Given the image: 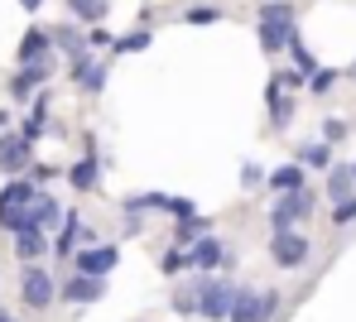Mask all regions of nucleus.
Wrapping results in <instances>:
<instances>
[{"instance_id":"f257e3e1","label":"nucleus","mask_w":356,"mask_h":322,"mask_svg":"<svg viewBox=\"0 0 356 322\" xmlns=\"http://www.w3.org/2000/svg\"><path fill=\"white\" fill-rule=\"evenodd\" d=\"M236 289L241 284H232L227 274H202V279H197V318H207V322L232 318Z\"/></svg>"},{"instance_id":"f03ea898","label":"nucleus","mask_w":356,"mask_h":322,"mask_svg":"<svg viewBox=\"0 0 356 322\" xmlns=\"http://www.w3.org/2000/svg\"><path fill=\"white\" fill-rule=\"evenodd\" d=\"M19 294H24V303H29L34 313H44V308L58 298V284H54V274H49L44 264H24V274H19Z\"/></svg>"},{"instance_id":"7ed1b4c3","label":"nucleus","mask_w":356,"mask_h":322,"mask_svg":"<svg viewBox=\"0 0 356 322\" xmlns=\"http://www.w3.org/2000/svg\"><path fill=\"white\" fill-rule=\"evenodd\" d=\"M280 308V294H255V289H236V303H232V318L227 322H270Z\"/></svg>"},{"instance_id":"20e7f679","label":"nucleus","mask_w":356,"mask_h":322,"mask_svg":"<svg viewBox=\"0 0 356 322\" xmlns=\"http://www.w3.org/2000/svg\"><path fill=\"white\" fill-rule=\"evenodd\" d=\"M303 217H313V193H308V188H294V193L275 197V207H270V226H275V231L294 226Z\"/></svg>"},{"instance_id":"39448f33","label":"nucleus","mask_w":356,"mask_h":322,"mask_svg":"<svg viewBox=\"0 0 356 322\" xmlns=\"http://www.w3.org/2000/svg\"><path fill=\"white\" fill-rule=\"evenodd\" d=\"M308 251H313V246H308V236H298L294 226H284V231H275V236H270V255H275V264H280V269L303 264V260H308Z\"/></svg>"},{"instance_id":"423d86ee","label":"nucleus","mask_w":356,"mask_h":322,"mask_svg":"<svg viewBox=\"0 0 356 322\" xmlns=\"http://www.w3.org/2000/svg\"><path fill=\"white\" fill-rule=\"evenodd\" d=\"M49 72H54V67H49V58H39V63H19V72L10 77V96H15V101L34 96V92L49 82Z\"/></svg>"},{"instance_id":"0eeeda50","label":"nucleus","mask_w":356,"mask_h":322,"mask_svg":"<svg viewBox=\"0 0 356 322\" xmlns=\"http://www.w3.org/2000/svg\"><path fill=\"white\" fill-rule=\"evenodd\" d=\"M72 82H77L87 96H97V92L106 87V63H97L87 49H82V53H72Z\"/></svg>"},{"instance_id":"6e6552de","label":"nucleus","mask_w":356,"mask_h":322,"mask_svg":"<svg viewBox=\"0 0 356 322\" xmlns=\"http://www.w3.org/2000/svg\"><path fill=\"white\" fill-rule=\"evenodd\" d=\"M72 264H77L82 274H111L120 264V251L116 246H82V251L72 255Z\"/></svg>"},{"instance_id":"1a4fd4ad","label":"nucleus","mask_w":356,"mask_h":322,"mask_svg":"<svg viewBox=\"0 0 356 322\" xmlns=\"http://www.w3.org/2000/svg\"><path fill=\"white\" fill-rule=\"evenodd\" d=\"M102 294H106V274H82V269H77V274L63 284V298H67V303H97Z\"/></svg>"},{"instance_id":"9d476101","label":"nucleus","mask_w":356,"mask_h":322,"mask_svg":"<svg viewBox=\"0 0 356 322\" xmlns=\"http://www.w3.org/2000/svg\"><path fill=\"white\" fill-rule=\"evenodd\" d=\"M29 149H34V139H24V135H0V169L5 173H24L29 169Z\"/></svg>"},{"instance_id":"9b49d317","label":"nucleus","mask_w":356,"mask_h":322,"mask_svg":"<svg viewBox=\"0 0 356 322\" xmlns=\"http://www.w3.org/2000/svg\"><path fill=\"white\" fill-rule=\"evenodd\" d=\"M44 251H49V231H44V226H24V231H15V255L24 260V264H34Z\"/></svg>"},{"instance_id":"f8f14e48","label":"nucleus","mask_w":356,"mask_h":322,"mask_svg":"<svg viewBox=\"0 0 356 322\" xmlns=\"http://www.w3.org/2000/svg\"><path fill=\"white\" fill-rule=\"evenodd\" d=\"M188 264H193V269H197V274H207V269H212V264H222V241H217V236H207V231H202V236H197V241H193V251H188Z\"/></svg>"},{"instance_id":"ddd939ff","label":"nucleus","mask_w":356,"mask_h":322,"mask_svg":"<svg viewBox=\"0 0 356 322\" xmlns=\"http://www.w3.org/2000/svg\"><path fill=\"white\" fill-rule=\"evenodd\" d=\"M34 197H39V188H34V178H19V173H15V178H10V183L0 188V212H15V207H29Z\"/></svg>"},{"instance_id":"4468645a","label":"nucleus","mask_w":356,"mask_h":322,"mask_svg":"<svg viewBox=\"0 0 356 322\" xmlns=\"http://www.w3.org/2000/svg\"><path fill=\"white\" fill-rule=\"evenodd\" d=\"M97 178H102V159H97V154H87V159H77V164L67 169V183H72L77 193H92Z\"/></svg>"},{"instance_id":"2eb2a0df","label":"nucleus","mask_w":356,"mask_h":322,"mask_svg":"<svg viewBox=\"0 0 356 322\" xmlns=\"http://www.w3.org/2000/svg\"><path fill=\"white\" fill-rule=\"evenodd\" d=\"M294 24H275V19H260V49L265 53H280V49H289L294 44Z\"/></svg>"},{"instance_id":"dca6fc26","label":"nucleus","mask_w":356,"mask_h":322,"mask_svg":"<svg viewBox=\"0 0 356 322\" xmlns=\"http://www.w3.org/2000/svg\"><path fill=\"white\" fill-rule=\"evenodd\" d=\"M49 44H54L49 29H29V34L19 39V63H39V58L49 53Z\"/></svg>"},{"instance_id":"f3484780","label":"nucleus","mask_w":356,"mask_h":322,"mask_svg":"<svg viewBox=\"0 0 356 322\" xmlns=\"http://www.w3.org/2000/svg\"><path fill=\"white\" fill-rule=\"evenodd\" d=\"M298 164H303V169H327V164H332V144H327V139L298 144Z\"/></svg>"},{"instance_id":"a211bd4d","label":"nucleus","mask_w":356,"mask_h":322,"mask_svg":"<svg viewBox=\"0 0 356 322\" xmlns=\"http://www.w3.org/2000/svg\"><path fill=\"white\" fill-rule=\"evenodd\" d=\"M106 10H111L106 0H67V15H72V19H82V24H102V19H106Z\"/></svg>"},{"instance_id":"6ab92c4d","label":"nucleus","mask_w":356,"mask_h":322,"mask_svg":"<svg viewBox=\"0 0 356 322\" xmlns=\"http://www.w3.org/2000/svg\"><path fill=\"white\" fill-rule=\"evenodd\" d=\"M294 188H303V164H284L270 173V193H294Z\"/></svg>"},{"instance_id":"aec40b11","label":"nucleus","mask_w":356,"mask_h":322,"mask_svg":"<svg viewBox=\"0 0 356 322\" xmlns=\"http://www.w3.org/2000/svg\"><path fill=\"white\" fill-rule=\"evenodd\" d=\"M29 221L49 231V226L58 221V202H54V197H49V193H39V197H34V202H29Z\"/></svg>"},{"instance_id":"412c9836","label":"nucleus","mask_w":356,"mask_h":322,"mask_svg":"<svg viewBox=\"0 0 356 322\" xmlns=\"http://www.w3.org/2000/svg\"><path fill=\"white\" fill-rule=\"evenodd\" d=\"M352 183H356V173H352V164H337L332 173H327V197H352Z\"/></svg>"},{"instance_id":"4be33fe9","label":"nucleus","mask_w":356,"mask_h":322,"mask_svg":"<svg viewBox=\"0 0 356 322\" xmlns=\"http://www.w3.org/2000/svg\"><path fill=\"white\" fill-rule=\"evenodd\" d=\"M260 19H275V24H294V5L289 0H270V5H260Z\"/></svg>"},{"instance_id":"5701e85b","label":"nucleus","mask_w":356,"mask_h":322,"mask_svg":"<svg viewBox=\"0 0 356 322\" xmlns=\"http://www.w3.org/2000/svg\"><path fill=\"white\" fill-rule=\"evenodd\" d=\"M116 53H145L149 49V29H135V34H120L116 44H111Z\"/></svg>"},{"instance_id":"b1692460","label":"nucleus","mask_w":356,"mask_h":322,"mask_svg":"<svg viewBox=\"0 0 356 322\" xmlns=\"http://www.w3.org/2000/svg\"><path fill=\"white\" fill-rule=\"evenodd\" d=\"M332 82H337V72H332V67H313V72H308V92H313V96H327V92H332Z\"/></svg>"},{"instance_id":"393cba45","label":"nucleus","mask_w":356,"mask_h":322,"mask_svg":"<svg viewBox=\"0 0 356 322\" xmlns=\"http://www.w3.org/2000/svg\"><path fill=\"white\" fill-rule=\"evenodd\" d=\"M202 231H207V217H193V212H188V217H183V226H178V241H183V246H193Z\"/></svg>"},{"instance_id":"a878e982","label":"nucleus","mask_w":356,"mask_h":322,"mask_svg":"<svg viewBox=\"0 0 356 322\" xmlns=\"http://www.w3.org/2000/svg\"><path fill=\"white\" fill-rule=\"evenodd\" d=\"M332 221H337V226H347V221H356V197H342V202L332 207Z\"/></svg>"},{"instance_id":"bb28decb","label":"nucleus","mask_w":356,"mask_h":322,"mask_svg":"<svg viewBox=\"0 0 356 322\" xmlns=\"http://www.w3.org/2000/svg\"><path fill=\"white\" fill-rule=\"evenodd\" d=\"M183 19H188V24H212L217 10H212V5H193V10H183Z\"/></svg>"},{"instance_id":"cd10ccee","label":"nucleus","mask_w":356,"mask_h":322,"mask_svg":"<svg viewBox=\"0 0 356 322\" xmlns=\"http://www.w3.org/2000/svg\"><path fill=\"white\" fill-rule=\"evenodd\" d=\"M342 135H347V121H342V116H327V121H323V139H327V144L342 139Z\"/></svg>"},{"instance_id":"c85d7f7f","label":"nucleus","mask_w":356,"mask_h":322,"mask_svg":"<svg viewBox=\"0 0 356 322\" xmlns=\"http://www.w3.org/2000/svg\"><path fill=\"white\" fill-rule=\"evenodd\" d=\"M289 53H294V63H298V72H313V53L298 44V34H294V44H289Z\"/></svg>"},{"instance_id":"c756f323","label":"nucleus","mask_w":356,"mask_h":322,"mask_svg":"<svg viewBox=\"0 0 356 322\" xmlns=\"http://www.w3.org/2000/svg\"><path fill=\"white\" fill-rule=\"evenodd\" d=\"M111 44H116V39H106V29H97V24H92V34H87V49H111Z\"/></svg>"},{"instance_id":"7c9ffc66","label":"nucleus","mask_w":356,"mask_h":322,"mask_svg":"<svg viewBox=\"0 0 356 322\" xmlns=\"http://www.w3.org/2000/svg\"><path fill=\"white\" fill-rule=\"evenodd\" d=\"M49 178H58V169H49V164H34V183H49Z\"/></svg>"},{"instance_id":"2f4dec72","label":"nucleus","mask_w":356,"mask_h":322,"mask_svg":"<svg viewBox=\"0 0 356 322\" xmlns=\"http://www.w3.org/2000/svg\"><path fill=\"white\" fill-rule=\"evenodd\" d=\"M183 264H188V260H183V255H178V251H174V255L164 260V274H174V269H183Z\"/></svg>"},{"instance_id":"473e14b6","label":"nucleus","mask_w":356,"mask_h":322,"mask_svg":"<svg viewBox=\"0 0 356 322\" xmlns=\"http://www.w3.org/2000/svg\"><path fill=\"white\" fill-rule=\"evenodd\" d=\"M19 5H24V10H29V15H34V10H39V5H44V0H19Z\"/></svg>"},{"instance_id":"72a5a7b5","label":"nucleus","mask_w":356,"mask_h":322,"mask_svg":"<svg viewBox=\"0 0 356 322\" xmlns=\"http://www.w3.org/2000/svg\"><path fill=\"white\" fill-rule=\"evenodd\" d=\"M5 130H10V116H5V111H0V135H5Z\"/></svg>"},{"instance_id":"f704fd0d","label":"nucleus","mask_w":356,"mask_h":322,"mask_svg":"<svg viewBox=\"0 0 356 322\" xmlns=\"http://www.w3.org/2000/svg\"><path fill=\"white\" fill-rule=\"evenodd\" d=\"M0 322H15V318H10V313H0Z\"/></svg>"},{"instance_id":"c9c22d12","label":"nucleus","mask_w":356,"mask_h":322,"mask_svg":"<svg viewBox=\"0 0 356 322\" xmlns=\"http://www.w3.org/2000/svg\"><path fill=\"white\" fill-rule=\"evenodd\" d=\"M352 173H356V164H352Z\"/></svg>"},{"instance_id":"e433bc0d","label":"nucleus","mask_w":356,"mask_h":322,"mask_svg":"<svg viewBox=\"0 0 356 322\" xmlns=\"http://www.w3.org/2000/svg\"><path fill=\"white\" fill-rule=\"evenodd\" d=\"M352 72H356V63H352Z\"/></svg>"}]
</instances>
